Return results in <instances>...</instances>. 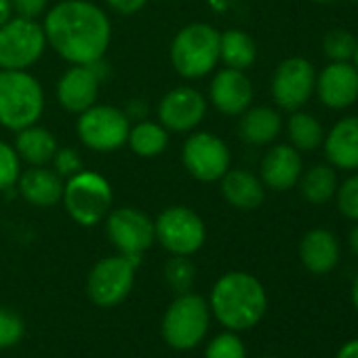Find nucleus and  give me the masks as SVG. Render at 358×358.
Here are the masks:
<instances>
[{
    "label": "nucleus",
    "mask_w": 358,
    "mask_h": 358,
    "mask_svg": "<svg viewBox=\"0 0 358 358\" xmlns=\"http://www.w3.org/2000/svg\"><path fill=\"white\" fill-rule=\"evenodd\" d=\"M47 45L70 66H87L103 59L112 24L108 13L91 0H59L43 22Z\"/></svg>",
    "instance_id": "nucleus-1"
},
{
    "label": "nucleus",
    "mask_w": 358,
    "mask_h": 358,
    "mask_svg": "<svg viewBox=\"0 0 358 358\" xmlns=\"http://www.w3.org/2000/svg\"><path fill=\"white\" fill-rule=\"evenodd\" d=\"M211 316L228 331H249L264 318L268 295L262 280L249 272H226L209 293Z\"/></svg>",
    "instance_id": "nucleus-2"
},
{
    "label": "nucleus",
    "mask_w": 358,
    "mask_h": 358,
    "mask_svg": "<svg viewBox=\"0 0 358 358\" xmlns=\"http://www.w3.org/2000/svg\"><path fill=\"white\" fill-rule=\"evenodd\" d=\"M47 95L30 70H0V127L20 131L45 114Z\"/></svg>",
    "instance_id": "nucleus-3"
},
{
    "label": "nucleus",
    "mask_w": 358,
    "mask_h": 358,
    "mask_svg": "<svg viewBox=\"0 0 358 358\" xmlns=\"http://www.w3.org/2000/svg\"><path fill=\"white\" fill-rule=\"evenodd\" d=\"M222 32L209 24H188L173 36L171 66L186 80H201L220 66Z\"/></svg>",
    "instance_id": "nucleus-4"
},
{
    "label": "nucleus",
    "mask_w": 358,
    "mask_h": 358,
    "mask_svg": "<svg viewBox=\"0 0 358 358\" xmlns=\"http://www.w3.org/2000/svg\"><path fill=\"white\" fill-rule=\"evenodd\" d=\"M211 324L209 301L194 293H179L164 310L160 320V335L164 343L177 352H188L199 348Z\"/></svg>",
    "instance_id": "nucleus-5"
},
{
    "label": "nucleus",
    "mask_w": 358,
    "mask_h": 358,
    "mask_svg": "<svg viewBox=\"0 0 358 358\" xmlns=\"http://www.w3.org/2000/svg\"><path fill=\"white\" fill-rule=\"evenodd\" d=\"M62 205L74 224L83 228H95L112 211L114 192L101 173L83 169L76 175L64 179Z\"/></svg>",
    "instance_id": "nucleus-6"
},
{
    "label": "nucleus",
    "mask_w": 358,
    "mask_h": 358,
    "mask_svg": "<svg viewBox=\"0 0 358 358\" xmlns=\"http://www.w3.org/2000/svg\"><path fill=\"white\" fill-rule=\"evenodd\" d=\"M154 234L156 243L169 255L192 257L207 241V226L194 209L173 205L162 209L154 220Z\"/></svg>",
    "instance_id": "nucleus-7"
},
{
    "label": "nucleus",
    "mask_w": 358,
    "mask_h": 358,
    "mask_svg": "<svg viewBox=\"0 0 358 358\" xmlns=\"http://www.w3.org/2000/svg\"><path fill=\"white\" fill-rule=\"evenodd\" d=\"M141 264L139 257L131 255H110L99 259L87 276V295L99 308L120 306L133 291L135 272Z\"/></svg>",
    "instance_id": "nucleus-8"
},
{
    "label": "nucleus",
    "mask_w": 358,
    "mask_h": 358,
    "mask_svg": "<svg viewBox=\"0 0 358 358\" xmlns=\"http://www.w3.org/2000/svg\"><path fill=\"white\" fill-rule=\"evenodd\" d=\"M43 24L13 15L0 26V70H30L47 51Z\"/></svg>",
    "instance_id": "nucleus-9"
},
{
    "label": "nucleus",
    "mask_w": 358,
    "mask_h": 358,
    "mask_svg": "<svg viewBox=\"0 0 358 358\" xmlns=\"http://www.w3.org/2000/svg\"><path fill=\"white\" fill-rule=\"evenodd\" d=\"M131 120L124 110L108 103H95L78 114L76 135L80 143L93 152H116L127 145Z\"/></svg>",
    "instance_id": "nucleus-10"
},
{
    "label": "nucleus",
    "mask_w": 358,
    "mask_h": 358,
    "mask_svg": "<svg viewBox=\"0 0 358 358\" xmlns=\"http://www.w3.org/2000/svg\"><path fill=\"white\" fill-rule=\"evenodd\" d=\"M184 169L203 184H215L228 173L232 154L228 143L211 131H192L182 145Z\"/></svg>",
    "instance_id": "nucleus-11"
},
{
    "label": "nucleus",
    "mask_w": 358,
    "mask_h": 358,
    "mask_svg": "<svg viewBox=\"0 0 358 358\" xmlns=\"http://www.w3.org/2000/svg\"><path fill=\"white\" fill-rule=\"evenodd\" d=\"M103 222L110 243L122 255L141 259L143 253L156 243L154 220L135 207H116Z\"/></svg>",
    "instance_id": "nucleus-12"
},
{
    "label": "nucleus",
    "mask_w": 358,
    "mask_h": 358,
    "mask_svg": "<svg viewBox=\"0 0 358 358\" xmlns=\"http://www.w3.org/2000/svg\"><path fill=\"white\" fill-rule=\"evenodd\" d=\"M316 70L306 57H287L272 74L270 93L278 110H301L314 95Z\"/></svg>",
    "instance_id": "nucleus-13"
},
{
    "label": "nucleus",
    "mask_w": 358,
    "mask_h": 358,
    "mask_svg": "<svg viewBox=\"0 0 358 358\" xmlns=\"http://www.w3.org/2000/svg\"><path fill=\"white\" fill-rule=\"evenodd\" d=\"M209 101L194 87H175L162 95L156 114L169 133H192L207 116Z\"/></svg>",
    "instance_id": "nucleus-14"
},
{
    "label": "nucleus",
    "mask_w": 358,
    "mask_h": 358,
    "mask_svg": "<svg viewBox=\"0 0 358 358\" xmlns=\"http://www.w3.org/2000/svg\"><path fill=\"white\" fill-rule=\"evenodd\" d=\"M106 76V68L101 70V62L87 66H70L57 80L55 97L57 103L70 112L80 114L97 103L101 78Z\"/></svg>",
    "instance_id": "nucleus-15"
},
{
    "label": "nucleus",
    "mask_w": 358,
    "mask_h": 358,
    "mask_svg": "<svg viewBox=\"0 0 358 358\" xmlns=\"http://www.w3.org/2000/svg\"><path fill=\"white\" fill-rule=\"evenodd\" d=\"M316 97L329 110H345L358 101V70L352 62H329L316 72Z\"/></svg>",
    "instance_id": "nucleus-16"
},
{
    "label": "nucleus",
    "mask_w": 358,
    "mask_h": 358,
    "mask_svg": "<svg viewBox=\"0 0 358 358\" xmlns=\"http://www.w3.org/2000/svg\"><path fill=\"white\" fill-rule=\"evenodd\" d=\"M253 83L245 70L222 68L213 72L209 85V103L224 116H241L253 106Z\"/></svg>",
    "instance_id": "nucleus-17"
},
{
    "label": "nucleus",
    "mask_w": 358,
    "mask_h": 358,
    "mask_svg": "<svg viewBox=\"0 0 358 358\" xmlns=\"http://www.w3.org/2000/svg\"><path fill=\"white\" fill-rule=\"evenodd\" d=\"M303 173L301 152L291 143H272L262 158L259 179L272 192H289L297 186Z\"/></svg>",
    "instance_id": "nucleus-18"
},
{
    "label": "nucleus",
    "mask_w": 358,
    "mask_h": 358,
    "mask_svg": "<svg viewBox=\"0 0 358 358\" xmlns=\"http://www.w3.org/2000/svg\"><path fill=\"white\" fill-rule=\"evenodd\" d=\"M15 188L28 205L36 209H49L62 203L64 179L49 164L28 166L26 171H22Z\"/></svg>",
    "instance_id": "nucleus-19"
},
{
    "label": "nucleus",
    "mask_w": 358,
    "mask_h": 358,
    "mask_svg": "<svg viewBox=\"0 0 358 358\" xmlns=\"http://www.w3.org/2000/svg\"><path fill=\"white\" fill-rule=\"evenodd\" d=\"M322 152L333 169L358 171V116L339 118L324 133Z\"/></svg>",
    "instance_id": "nucleus-20"
},
{
    "label": "nucleus",
    "mask_w": 358,
    "mask_h": 358,
    "mask_svg": "<svg viewBox=\"0 0 358 358\" xmlns=\"http://www.w3.org/2000/svg\"><path fill=\"white\" fill-rule=\"evenodd\" d=\"M224 201L238 211H255L266 201V186L262 179L247 169H228L220 179Z\"/></svg>",
    "instance_id": "nucleus-21"
},
{
    "label": "nucleus",
    "mask_w": 358,
    "mask_h": 358,
    "mask_svg": "<svg viewBox=\"0 0 358 358\" xmlns=\"http://www.w3.org/2000/svg\"><path fill=\"white\" fill-rule=\"evenodd\" d=\"M339 241L327 228L308 230L299 243V259L312 274H329L339 264Z\"/></svg>",
    "instance_id": "nucleus-22"
},
{
    "label": "nucleus",
    "mask_w": 358,
    "mask_h": 358,
    "mask_svg": "<svg viewBox=\"0 0 358 358\" xmlns=\"http://www.w3.org/2000/svg\"><path fill=\"white\" fill-rule=\"evenodd\" d=\"M238 118V135L249 145H272L282 133L280 110L272 106H251Z\"/></svg>",
    "instance_id": "nucleus-23"
},
{
    "label": "nucleus",
    "mask_w": 358,
    "mask_h": 358,
    "mask_svg": "<svg viewBox=\"0 0 358 358\" xmlns=\"http://www.w3.org/2000/svg\"><path fill=\"white\" fill-rule=\"evenodd\" d=\"M13 148L22 162H28L30 166H45V164H51L59 143L53 131L36 122V124L15 131Z\"/></svg>",
    "instance_id": "nucleus-24"
},
{
    "label": "nucleus",
    "mask_w": 358,
    "mask_h": 358,
    "mask_svg": "<svg viewBox=\"0 0 358 358\" xmlns=\"http://www.w3.org/2000/svg\"><path fill=\"white\" fill-rule=\"evenodd\" d=\"M337 169H333L329 162H320V164H312L308 169H303L297 188L303 196L306 203L310 205H327L329 201L335 199L337 192Z\"/></svg>",
    "instance_id": "nucleus-25"
},
{
    "label": "nucleus",
    "mask_w": 358,
    "mask_h": 358,
    "mask_svg": "<svg viewBox=\"0 0 358 358\" xmlns=\"http://www.w3.org/2000/svg\"><path fill=\"white\" fill-rule=\"evenodd\" d=\"M169 139H171V133L158 120L145 118V120L131 122L127 145L139 158H156L164 154V150L169 148Z\"/></svg>",
    "instance_id": "nucleus-26"
},
{
    "label": "nucleus",
    "mask_w": 358,
    "mask_h": 358,
    "mask_svg": "<svg viewBox=\"0 0 358 358\" xmlns=\"http://www.w3.org/2000/svg\"><path fill=\"white\" fill-rule=\"evenodd\" d=\"M257 59V45L245 30L232 28L222 32L220 38V64L232 70H249Z\"/></svg>",
    "instance_id": "nucleus-27"
},
{
    "label": "nucleus",
    "mask_w": 358,
    "mask_h": 358,
    "mask_svg": "<svg viewBox=\"0 0 358 358\" xmlns=\"http://www.w3.org/2000/svg\"><path fill=\"white\" fill-rule=\"evenodd\" d=\"M324 133L327 131L320 124V120L310 112L295 110V112H291V116L287 120L289 143L299 152H314V150L322 148Z\"/></svg>",
    "instance_id": "nucleus-28"
},
{
    "label": "nucleus",
    "mask_w": 358,
    "mask_h": 358,
    "mask_svg": "<svg viewBox=\"0 0 358 358\" xmlns=\"http://www.w3.org/2000/svg\"><path fill=\"white\" fill-rule=\"evenodd\" d=\"M162 278L171 291L179 293H188L194 287L196 280V268L190 257L186 255H171L162 268Z\"/></svg>",
    "instance_id": "nucleus-29"
},
{
    "label": "nucleus",
    "mask_w": 358,
    "mask_h": 358,
    "mask_svg": "<svg viewBox=\"0 0 358 358\" xmlns=\"http://www.w3.org/2000/svg\"><path fill=\"white\" fill-rule=\"evenodd\" d=\"M356 36L343 28L329 30L322 38V53L329 62H352L356 51Z\"/></svg>",
    "instance_id": "nucleus-30"
},
{
    "label": "nucleus",
    "mask_w": 358,
    "mask_h": 358,
    "mask_svg": "<svg viewBox=\"0 0 358 358\" xmlns=\"http://www.w3.org/2000/svg\"><path fill=\"white\" fill-rule=\"evenodd\" d=\"M205 358H247V348L238 333L224 331L207 343Z\"/></svg>",
    "instance_id": "nucleus-31"
},
{
    "label": "nucleus",
    "mask_w": 358,
    "mask_h": 358,
    "mask_svg": "<svg viewBox=\"0 0 358 358\" xmlns=\"http://www.w3.org/2000/svg\"><path fill=\"white\" fill-rule=\"evenodd\" d=\"M20 175H22V160L13 143L0 141V194L13 190L17 186Z\"/></svg>",
    "instance_id": "nucleus-32"
},
{
    "label": "nucleus",
    "mask_w": 358,
    "mask_h": 358,
    "mask_svg": "<svg viewBox=\"0 0 358 358\" xmlns=\"http://www.w3.org/2000/svg\"><path fill=\"white\" fill-rule=\"evenodd\" d=\"M26 335V322L24 318L11 310V308H0V350L15 348Z\"/></svg>",
    "instance_id": "nucleus-33"
},
{
    "label": "nucleus",
    "mask_w": 358,
    "mask_h": 358,
    "mask_svg": "<svg viewBox=\"0 0 358 358\" xmlns=\"http://www.w3.org/2000/svg\"><path fill=\"white\" fill-rule=\"evenodd\" d=\"M337 209L345 220L358 222V171L348 175L335 192Z\"/></svg>",
    "instance_id": "nucleus-34"
},
{
    "label": "nucleus",
    "mask_w": 358,
    "mask_h": 358,
    "mask_svg": "<svg viewBox=\"0 0 358 358\" xmlns=\"http://www.w3.org/2000/svg\"><path fill=\"white\" fill-rule=\"evenodd\" d=\"M51 164H53L51 169H53L62 179H68V177H72V175H76L78 171L85 169V162H83L80 152H78L76 148H70V145L57 148V152H55Z\"/></svg>",
    "instance_id": "nucleus-35"
},
{
    "label": "nucleus",
    "mask_w": 358,
    "mask_h": 358,
    "mask_svg": "<svg viewBox=\"0 0 358 358\" xmlns=\"http://www.w3.org/2000/svg\"><path fill=\"white\" fill-rule=\"evenodd\" d=\"M51 0H11L13 15L26 17V20H38L49 11Z\"/></svg>",
    "instance_id": "nucleus-36"
},
{
    "label": "nucleus",
    "mask_w": 358,
    "mask_h": 358,
    "mask_svg": "<svg viewBox=\"0 0 358 358\" xmlns=\"http://www.w3.org/2000/svg\"><path fill=\"white\" fill-rule=\"evenodd\" d=\"M106 5L118 15H135L148 5V0H106Z\"/></svg>",
    "instance_id": "nucleus-37"
},
{
    "label": "nucleus",
    "mask_w": 358,
    "mask_h": 358,
    "mask_svg": "<svg viewBox=\"0 0 358 358\" xmlns=\"http://www.w3.org/2000/svg\"><path fill=\"white\" fill-rule=\"evenodd\" d=\"M148 103L143 99H131L124 108V114L131 122H137V120H145L148 118Z\"/></svg>",
    "instance_id": "nucleus-38"
},
{
    "label": "nucleus",
    "mask_w": 358,
    "mask_h": 358,
    "mask_svg": "<svg viewBox=\"0 0 358 358\" xmlns=\"http://www.w3.org/2000/svg\"><path fill=\"white\" fill-rule=\"evenodd\" d=\"M335 358H358V339L345 341V343L339 348V352H337Z\"/></svg>",
    "instance_id": "nucleus-39"
},
{
    "label": "nucleus",
    "mask_w": 358,
    "mask_h": 358,
    "mask_svg": "<svg viewBox=\"0 0 358 358\" xmlns=\"http://www.w3.org/2000/svg\"><path fill=\"white\" fill-rule=\"evenodd\" d=\"M13 17V7H11V0H0V26L5 22H9Z\"/></svg>",
    "instance_id": "nucleus-40"
},
{
    "label": "nucleus",
    "mask_w": 358,
    "mask_h": 358,
    "mask_svg": "<svg viewBox=\"0 0 358 358\" xmlns=\"http://www.w3.org/2000/svg\"><path fill=\"white\" fill-rule=\"evenodd\" d=\"M348 245L352 249L354 255H358V222L354 224V228L350 230V236H348Z\"/></svg>",
    "instance_id": "nucleus-41"
},
{
    "label": "nucleus",
    "mask_w": 358,
    "mask_h": 358,
    "mask_svg": "<svg viewBox=\"0 0 358 358\" xmlns=\"http://www.w3.org/2000/svg\"><path fill=\"white\" fill-rule=\"evenodd\" d=\"M352 303H354V308L358 312V272H356L354 282H352Z\"/></svg>",
    "instance_id": "nucleus-42"
},
{
    "label": "nucleus",
    "mask_w": 358,
    "mask_h": 358,
    "mask_svg": "<svg viewBox=\"0 0 358 358\" xmlns=\"http://www.w3.org/2000/svg\"><path fill=\"white\" fill-rule=\"evenodd\" d=\"M352 64H354V68L358 70V45H356V51H354V57H352Z\"/></svg>",
    "instance_id": "nucleus-43"
},
{
    "label": "nucleus",
    "mask_w": 358,
    "mask_h": 358,
    "mask_svg": "<svg viewBox=\"0 0 358 358\" xmlns=\"http://www.w3.org/2000/svg\"><path fill=\"white\" fill-rule=\"evenodd\" d=\"M312 3H318V5H329V3H335V0H312Z\"/></svg>",
    "instance_id": "nucleus-44"
},
{
    "label": "nucleus",
    "mask_w": 358,
    "mask_h": 358,
    "mask_svg": "<svg viewBox=\"0 0 358 358\" xmlns=\"http://www.w3.org/2000/svg\"><path fill=\"white\" fill-rule=\"evenodd\" d=\"M264 358H276V356H264Z\"/></svg>",
    "instance_id": "nucleus-45"
}]
</instances>
